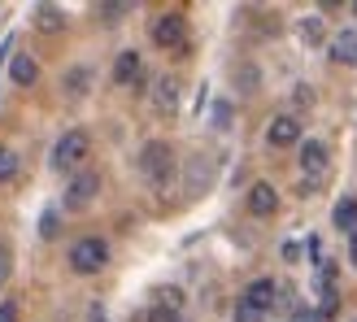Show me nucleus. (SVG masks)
I'll return each instance as SVG.
<instances>
[{"label": "nucleus", "mask_w": 357, "mask_h": 322, "mask_svg": "<svg viewBox=\"0 0 357 322\" xmlns=\"http://www.w3.org/2000/svg\"><path fill=\"white\" fill-rule=\"evenodd\" d=\"M139 170H144V178H149L153 187H166L170 174H174V148L162 144V139L144 144V153H139Z\"/></svg>", "instance_id": "obj_1"}, {"label": "nucleus", "mask_w": 357, "mask_h": 322, "mask_svg": "<svg viewBox=\"0 0 357 322\" xmlns=\"http://www.w3.org/2000/svg\"><path fill=\"white\" fill-rule=\"evenodd\" d=\"M87 148H92V139H87L83 131H66V135L57 139V148H52V157H48V166L57 170V174H66V170H75L79 161L87 157Z\"/></svg>", "instance_id": "obj_2"}, {"label": "nucleus", "mask_w": 357, "mask_h": 322, "mask_svg": "<svg viewBox=\"0 0 357 322\" xmlns=\"http://www.w3.org/2000/svg\"><path fill=\"white\" fill-rule=\"evenodd\" d=\"M105 261H109V248H105V240H96V236L75 240V248H70V266H75L79 275H96V270H105Z\"/></svg>", "instance_id": "obj_3"}, {"label": "nucleus", "mask_w": 357, "mask_h": 322, "mask_svg": "<svg viewBox=\"0 0 357 322\" xmlns=\"http://www.w3.org/2000/svg\"><path fill=\"white\" fill-rule=\"evenodd\" d=\"M153 44L157 48H183L188 44V22H183V13H162V17H153Z\"/></svg>", "instance_id": "obj_4"}, {"label": "nucleus", "mask_w": 357, "mask_h": 322, "mask_svg": "<svg viewBox=\"0 0 357 322\" xmlns=\"http://www.w3.org/2000/svg\"><path fill=\"white\" fill-rule=\"evenodd\" d=\"M96 192H100V174L96 170H83L70 178V187H66V209H87L96 201Z\"/></svg>", "instance_id": "obj_5"}, {"label": "nucleus", "mask_w": 357, "mask_h": 322, "mask_svg": "<svg viewBox=\"0 0 357 322\" xmlns=\"http://www.w3.org/2000/svg\"><path fill=\"white\" fill-rule=\"evenodd\" d=\"M301 170H305L314 183L327 174V144L323 139H305V144H301Z\"/></svg>", "instance_id": "obj_6"}, {"label": "nucleus", "mask_w": 357, "mask_h": 322, "mask_svg": "<svg viewBox=\"0 0 357 322\" xmlns=\"http://www.w3.org/2000/svg\"><path fill=\"white\" fill-rule=\"evenodd\" d=\"M275 296H279V288H275V279H253V283H248V288H244V305H253V309H271L275 305Z\"/></svg>", "instance_id": "obj_7"}, {"label": "nucleus", "mask_w": 357, "mask_h": 322, "mask_svg": "<svg viewBox=\"0 0 357 322\" xmlns=\"http://www.w3.org/2000/svg\"><path fill=\"white\" fill-rule=\"evenodd\" d=\"M266 139H271L275 148H292V144H301V122L296 118H275L271 127H266Z\"/></svg>", "instance_id": "obj_8"}, {"label": "nucleus", "mask_w": 357, "mask_h": 322, "mask_svg": "<svg viewBox=\"0 0 357 322\" xmlns=\"http://www.w3.org/2000/svg\"><path fill=\"white\" fill-rule=\"evenodd\" d=\"M248 209H253L257 218H271V213L279 209V192L271 183H253L248 187Z\"/></svg>", "instance_id": "obj_9"}, {"label": "nucleus", "mask_w": 357, "mask_h": 322, "mask_svg": "<svg viewBox=\"0 0 357 322\" xmlns=\"http://www.w3.org/2000/svg\"><path fill=\"white\" fill-rule=\"evenodd\" d=\"M139 79V52L127 48V52H118V61H114V83L118 87H131Z\"/></svg>", "instance_id": "obj_10"}, {"label": "nucleus", "mask_w": 357, "mask_h": 322, "mask_svg": "<svg viewBox=\"0 0 357 322\" xmlns=\"http://www.w3.org/2000/svg\"><path fill=\"white\" fill-rule=\"evenodd\" d=\"M9 79L17 87H31L35 79H40V66H35V57H26V52H17V57L9 61Z\"/></svg>", "instance_id": "obj_11"}, {"label": "nucleus", "mask_w": 357, "mask_h": 322, "mask_svg": "<svg viewBox=\"0 0 357 322\" xmlns=\"http://www.w3.org/2000/svg\"><path fill=\"white\" fill-rule=\"evenodd\" d=\"M153 105H157V114H174V109H178V83H174V79H157Z\"/></svg>", "instance_id": "obj_12"}, {"label": "nucleus", "mask_w": 357, "mask_h": 322, "mask_svg": "<svg viewBox=\"0 0 357 322\" xmlns=\"http://www.w3.org/2000/svg\"><path fill=\"white\" fill-rule=\"evenodd\" d=\"M331 57L344 61V66H357V35H353V31H340V35L331 40Z\"/></svg>", "instance_id": "obj_13"}, {"label": "nucleus", "mask_w": 357, "mask_h": 322, "mask_svg": "<svg viewBox=\"0 0 357 322\" xmlns=\"http://www.w3.org/2000/svg\"><path fill=\"white\" fill-rule=\"evenodd\" d=\"M209 178H213L209 161H205V157H192V166H188V187H192V192H205Z\"/></svg>", "instance_id": "obj_14"}, {"label": "nucleus", "mask_w": 357, "mask_h": 322, "mask_svg": "<svg viewBox=\"0 0 357 322\" xmlns=\"http://www.w3.org/2000/svg\"><path fill=\"white\" fill-rule=\"evenodd\" d=\"M331 222L340 227V231H353V227H357V201H353V196H344V201L335 205V213H331Z\"/></svg>", "instance_id": "obj_15"}, {"label": "nucleus", "mask_w": 357, "mask_h": 322, "mask_svg": "<svg viewBox=\"0 0 357 322\" xmlns=\"http://www.w3.org/2000/svg\"><path fill=\"white\" fill-rule=\"evenodd\" d=\"M35 26H40V31H61L66 26V13L52 9V5H40V9H35Z\"/></svg>", "instance_id": "obj_16"}, {"label": "nucleus", "mask_w": 357, "mask_h": 322, "mask_svg": "<svg viewBox=\"0 0 357 322\" xmlns=\"http://www.w3.org/2000/svg\"><path fill=\"white\" fill-rule=\"evenodd\" d=\"M157 305H166V309H183V292H178V288H162V292H157Z\"/></svg>", "instance_id": "obj_17"}, {"label": "nucleus", "mask_w": 357, "mask_h": 322, "mask_svg": "<svg viewBox=\"0 0 357 322\" xmlns=\"http://www.w3.org/2000/svg\"><path fill=\"white\" fill-rule=\"evenodd\" d=\"M13 174H17V153L13 148H0V183L13 178Z\"/></svg>", "instance_id": "obj_18"}, {"label": "nucleus", "mask_w": 357, "mask_h": 322, "mask_svg": "<svg viewBox=\"0 0 357 322\" xmlns=\"http://www.w3.org/2000/svg\"><path fill=\"white\" fill-rule=\"evenodd\" d=\"M236 322H266V314H261V309H253V305H244V300H240V305H236Z\"/></svg>", "instance_id": "obj_19"}, {"label": "nucleus", "mask_w": 357, "mask_h": 322, "mask_svg": "<svg viewBox=\"0 0 357 322\" xmlns=\"http://www.w3.org/2000/svg\"><path fill=\"white\" fill-rule=\"evenodd\" d=\"M301 35H305L310 44H314V40H323V22H318V17H305V22H301Z\"/></svg>", "instance_id": "obj_20"}, {"label": "nucleus", "mask_w": 357, "mask_h": 322, "mask_svg": "<svg viewBox=\"0 0 357 322\" xmlns=\"http://www.w3.org/2000/svg\"><path fill=\"white\" fill-rule=\"evenodd\" d=\"M149 322H178V314L166 309V305H153V309H149Z\"/></svg>", "instance_id": "obj_21"}, {"label": "nucleus", "mask_w": 357, "mask_h": 322, "mask_svg": "<svg viewBox=\"0 0 357 322\" xmlns=\"http://www.w3.org/2000/svg\"><path fill=\"white\" fill-rule=\"evenodd\" d=\"M83 83H87V70H70V79H66L70 92H83Z\"/></svg>", "instance_id": "obj_22"}, {"label": "nucleus", "mask_w": 357, "mask_h": 322, "mask_svg": "<svg viewBox=\"0 0 357 322\" xmlns=\"http://www.w3.org/2000/svg\"><path fill=\"white\" fill-rule=\"evenodd\" d=\"M57 231H61V227H57V213H44V222H40V236H48V240H52Z\"/></svg>", "instance_id": "obj_23"}, {"label": "nucleus", "mask_w": 357, "mask_h": 322, "mask_svg": "<svg viewBox=\"0 0 357 322\" xmlns=\"http://www.w3.org/2000/svg\"><path fill=\"white\" fill-rule=\"evenodd\" d=\"M5 279H9V244L0 240V288H5Z\"/></svg>", "instance_id": "obj_24"}, {"label": "nucleus", "mask_w": 357, "mask_h": 322, "mask_svg": "<svg viewBox=\"0 0 357 322\" xmlns=\"http://www.w3.org/2000/svg\"><path fill=\"white\" fill-rule=\"evenodd\" d=\"M292 322H327L318 309H301V314H292Z\"/></svg>", "instance_id": "obj_25"}, {"label": "nucleus", "mask_w": 357, "mask_h": 322, "mask_svg": "<svg viewBox=\"0 0 357 322\" xmlns=\"http://www.w3.org/2000/svg\"><path fill=\"white\" fill-rule=\"evenodd\" d=\"M127 9H131V5H105L100 13H105V17H109V22H118V17H122V13H127Z\"/></svg>", "instance_id": "obj_26"}, {"label": "nucleus", "mask_w": 357, "mask_h": 322, "mask_svg": "<svg viewBox=\"0 0 357 322\" xmlns=\"http://www.w3.org/2000/svg\"><path fill=\"white\" fill-rule=\"evenodd\" d=\"M0 322H17V305H13V300H5V305H0Z\"/></svg>", "instance_id": "obj_27"}, {"label": "nucleus", "mask_w": 357, "mask_h": 322, "mask_svg": "<svg viewBox=\"0 0 357 322\" xmlns=\"http://www.w3.org/2000/svg\"><path fill=\"white\" fill-rule=\"evenodd\" d=\"M213 118H218V127H227V122H231V105H218V109H213Z\"/></svg>", "instance_id": "obj_28"}, {"label": "nucleus", "mask_w": 357, "mask_h": 322, "mask_svg": "<svg viewBox=\"0 0 357 322\" xmlns=\"http://www.w3.org/2000/svg\"><path fill=\"white\" fill-rule=\"evenodd\" d=\"M349 261H353V266H357V227H353V231H349Z\"/></svg>", "instance_id": "obj_29"}]
</instances>
